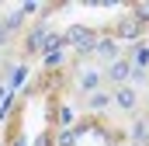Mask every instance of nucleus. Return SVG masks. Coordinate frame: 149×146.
<instances>
[{
	"mask_svg": "<svg viewBox=\"0 0 149 146\" xmlns=\"http://www.w3.org/2000/svg\"><path fill=\"white\" fill-rule=\"evenodd\" d=\"M66 38H70V42H76L83 52H87V49H94V35H90L87 28H70V35H66Z\"/></svg>",
	"mask_w": 149,
	"mask_h": 146,
	"instance_id": "f257e3e1",
	"label": "nucleus"
},
{
	"mask_svg": "<svg viewBox=\"0 0 149 146\" xmlns=\"http://www.w3.org/2000/svg\"><path fill=\"white\" fill-rule=\"evenodd\" d=\"M128 77V63H114L111 66V80H125Z\"/></svg>",
	"mask_w": 149,
	"mask_h": 146,
	"instance_id": "f03ea898",
	"label": "nucleus"
},
{
	"mask_svg": "<svg viewBox=\"0 0 149 146\" xmlns=\"http://www.w3.org/2000/svg\"><path fill=\"white\" fill-rule=\"evenodd\" d=\"M118 105H121V108H132V105H135V94H132V91H118Z\"/></svg>",
	"mask_w": 149,
	"mask_h": 146,
	"instance_id": "7ed1b4c3",
	"label": "nucleus"
},
{
	"mask_svg": "<svg viewBox=\"0 0 149 146\" xmlns=\"http://www.w3.org/2000/svg\"><path fill=\"white\" fill-rule=\"evenodd\" d=\"M114 49H118V45H114L111 38H104V42H97V52H104V56H114Z\"/></svg>",
	"mask_w": 149,
	"mask_h": 146,
	"instance_id": "20e7f679",
	"label": "nucleus"
},
{
	"mask_svg": "<svg viewBox=\"0 0 149 146\" xmlns=\"http://www.w3.org/2000/svg\"><path fill=\"white\" fill-rule=\"evenodd\" d=\"M149 136V125L146 122H139V125H135V139H139V143H142V139H146Z\"/></svg>",
	"mask_w": 149,
	"mask_h": 146,
	"instance_id": "39448f33",
	"label": "nucleus"
},
{
	"mask_svg": "<svg viewBox=\"0 0 149 146\" xmlns=\"http://www.w3.org/2000/svg\"><path fill=\"white\" fill-rule=\"evenodd\" d=\"M135 28H139V21H125L121 25V35H135Z\"/></svg>",
	"mask_w": 149,
	"mask_h": 146,
	"instance_id": "423d86ee",
	"label": "nucleus"
},
{
	"mask_svg": "<svg viewBox=\"0 0 149 146\" xmlns=\"http://www.w3.org/2000/svg\"><path fill=\"white\" fill-rule=\"evenodd\" d=\"M42 38H45V32H35V35L28 38V49H38V42H42Z\"/></svg>",
	"mask_w": 149,
	"mask_h": 146,
	"instance_id": "0eeeda50",
	"label": "nucleus"
},
{
	"mask_svg": "<svg viewBox=\"0 0 149 146\" xmlns=\"http://www.w3.org/2000/svg\"><path fill=\"white\" fill-rule=\"evenodd\" d=\"M83 87H90V91H94V87H97V77H94V73H83Z\"/></svg>",
	"mask_w": 149,
	"mask_h": 146,
	"instance_id": "6e6552de",
	"label": "nucleus"
},
{
	"mask_svg": "<svg viewBox=\"0 0 149 146\" xmlns=\"http://www.w3.org/2000/svg\"><path fill=\"white\" fill-rule=\"evenodd\" d=\"M135 63H149V49H142V45H139V52H135Z\"/></svg>",
	"mask_w": 149,
	"mask_h": 146,
	"instance_id": "1a4fd4ad",
	"label": "nucleus"
},
{
	"mask_svg": "<svg viewBox=\"0 0 149 146\" xmlns=\"http://www.w3.org/2000/svg\"><path fill=\"white\" fill-rule=\"evenodd\" d=\"M135 14H139V18H135V21H149V4H142V7H139V11H135Z\"/></svg>",
	"mask_w": 149,
	"mask_h": 146,
	"instance_id": "9d476101",
	"label": "nucleus"
},
{
	"mask_svg": "<svg viewBox=\"0 0 149 146\" xmlns=\"http://www.w3.org/2000/svg\"><path fill=\"white\" fill-rule=\"evenodd\" d=\"M90 105H94V108H104V105H108V98H104V94H94V101H90Z\"/></svg>",
	"mask_w": 149,
	"mask_h": 146,
	"instance_id": "9b49d317",
	"label": "nucleus"
}]
</instances>
